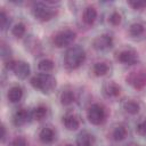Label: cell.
Segmentation results:
<instances>
[{
	"label": "cell",
	"instance_id": "6da1fadb",
	"mask_svg": "<svg viewBox=\"0 0 146 146\" xmlns=\"http://www.w3.org/2000/svg\"><path fill=\"white\" fill-rule=\"evenodd\" d=\"M84 60H86V51L79 44L70 47L64 56V65L68 70H76L84 63Z\"/></svg>",
	"mask_w": 146,
	"mask_h": 146
},
{
	"label": "cell",
	"instance_id": "7a4b0ae2",
	"mask_svg": "<svg viewBox=\"0 0 146 146\" xmlns=\"http://www.w3.org/2000/svg\"><path fill=\"white\" fill-rule=\"evenodd\" d=\"M31 84L35 89H38V90H40L44 94L46 92L48 94V92H51L55 89L56 79L49 73H39V74L34 75L31 79Z\"/></svg>",
	"mask_w": 146,
	"mask_h": 146
},
{
	"label": "cell",
	"instance_id": "3957f363",
	"mask_svg": "<svg viewBox=\"0 0 146 146\" xmlns=\"http://www.w3.org/2000/svg\"><path fill=\"white\" fill-rule=\"evenodd\" d=\"M57 10L51 6V2H36L32 7V14L35 19L40 22H48L55 15Z\"/></svg>",
	"mask_w": 146,
	"mask_h": 146
},
{
	"label": "cell",
	"instance_id": "277c9868",
	"mask_svg": "<svg viewBox=\"0 0 146 146\" xmlns=\"http://www.w3.org/2000/svg\"><path fill=\"white\" fill-rule=\"evenodd\" d=\"M87 117L90 123L95 125L102 124L106 119V111L105 107L98 103L91 104L87 110Z\"/></svg>",
	"mask_w": 146,
	"mask_h": 146
},
{
	"label": "cell",
	"instance_id": "5b68a950",
	"mask_svg": "<svg viewBox=\"0 0 146 146\" xmlns=\"http://www.w3.org/2000/svg\"><path fill=\"white\" fill-rule=\"evenodd\" d=\"M6 68L9 71H13L14 74L18 78V79H25L29 76L31 68L30 65L26 62L23 60H14V59H8L5 64Z\"/></svg>",
	"mask_w": 146,
	"mask_h": 146
},
{
	"label": "cell",
	"instance_id": "8992f818",
	"mask_svg": "<svg viewBox=\"0 0 146 146\" xmlns=\"http://www.w3.org/2000/svg\"><path fill=\"white\" fill-rule=\"evenodd\" d=\"M76 33L71 30V29H65L62 31H58L54 36H52V43L57 47V48H63V47H67L70 44L73 43V41L75 40Z\"/></svg>",
	"mask_w": 146,
	"mask_h": 146
},
{
	"label": "cell",
	"instance_id": "52a82bcc",
	"mask_svg": "<svg viewBox=\"0 0 146 146\" xmlns=\"http://www.w3.org/2000/svg\"><path fill=\"white\" fill-rule=\"evenodd\" d=\"M125 80L135 89H141L146 87V70L139 68L137 71H132L127 75Z\"/></svg>",
	"mask_w": 146,
	"mask_h": 146
},
{
	"label": "cell",
	"instance_id": "ba28073f",
	"mask_svg": "<svg viewBox=\"0 0 146 146\" xmlns=\"http://www.w3.org/2000/svg\"><path fill=\"white\" fill-rule=\"evenodd\" d=\"M116 59L124 65H133L139 60L138 54L132 49H123L119 51L116 54Z\"/></svg>",
	"mask_w": 146,
	"mask_h": 146
},
{
	"label": "cell",
	"instance_id": "9c48e42d",
	"mask_svg": "<svg viewBox=\"0 0 146 146\" xmlns=\"http://www.w3.org/2000/svg\"><path fill=\"white\" fill-rule=\"evenodd\" d=\"M114 43L113 36L110 34H100L98 36H96L92 41V47L96 50H106L108 48H111Z\"/></svg>",
	"mask_w": 146,
	"mask_h": 146
},
{
	"label": "cell",
	"instance_id": "30bf717a",
	"mask_svg": "<svg viewBox=\"0 0 146 146\" xmlns=\"http://www.w3.org/2000/svg\"><path fill=\"white\" fill-rule=\"evenodd\" d=\"M30 116H32L31 113H29V111H27L26 108H23V107H22V108H18V110L14 113V115H13V122H14L15 125L19 127V125L25 124V123L29 121Z\"/></svg>",
	"mask_w": 146,
	"mask_h": 146
},
{
	"label": "cell",
	"instance_id": "8fae6325",
	"mask_svg": "<svg viewBox=\"0 0 146 146\" xmlns=\"http://www.w3.org/2000/svg\"><path fill=\"white\" fill-rule=\"evenodd\" d=\"M103 92H104V95H105L106 97H108V98H115V97H117V96L121 94V88H120V86H119L116 82L110 81V82H107V83L104 86Z\"/></svg>",
	"mask_w": 146,
	"mask_h": 146
},
{
	"label": "cell",
	"instance_id": "7c38bea8",
	"mask_svg": "<svg viewBox=\"0 0 146 146\" xmlns=\"http://www.w3.org/2000/svg\"><path fill=\"white\" fill-rule=\"evenodd\" d=\"M63 124L67 130H76L80 127V120L75 114L68 113L63 116Z\"/></svg>",
	"mask_w": 146,
	"mask_h": 146
},
{
	"label": "cell",
	"instance_id": "4fadbf2b",
	"mask_svg": "<svg viewBox=\"0 0 146 146\" xmlns=\"http://www.w3.org/2000/svg\"><path fill=\"white\" fill-rule=\"evenodd\" d=\"M55 138H56L55 130L50 127H44L39 132V139L43 144H50L55 140Z\"/></svg>",
	"mask_w": 146,
	"mask_h": 146
},
{
	"label": "cell",
	"instance_id": "5bb4252c",
	"mask_svg": "<svg viewBox=\"0 0 146 146\" xmlns=\"http://www.w3.org/2000/svg\"><path fill=\"white\" fill-rule=\"evenodd\" d=\"M97 9L94 7V6H88L84 8L83 10V14H82V19L83 22L87 24V25H91L95 23L96 18H97Z\"/></svg>",
	"mask_w": 146,
	"mask_h": 146
},
{
	"label": "cell",
	"instance_id": "9a60e30c",
	"mask_svg": "<svg viewBox=\"0 0 146 146\" xmlns=\"http://www.w3.org/2000/svg\"><path fill=\"white\" fill-rule=\"evenodd\" d=\"M78 146H94L95 145V137L88 131H82L76 138Z\"/></svg>",
	"mask_w": 146,
	"mask_h": 146
},
{
	"label": "cell",
	"instance_id": "2e32d148",
	"mask_svg": "<svg viewBox=\"0 0 146 146\" xmlns=\"http://www.w3.org/2000/svg\"><path fill=\"white\" fill-rule=\"evenodd\" d=\"M23 97V89L21 86H13L7 92V98L10 103H18Z\"/></svg>",
	"mask_w": 146,
	"mask_h": 146
},
{
	"label": "cell",
	"instance_id": "e0dca14e",
	"mask_svg": "<svg viewBox=\"0 0 146 146\" xmlns=\"http://www.w3.org/2000/svg\"><path fill=\"white\" fill-rule=\"evenodd\" d=\"M111 135H112V138L115 141H121V140L125 139V137L128 135V130L123 124H117L113 128Z\"/></svg>",
	"mask_w": 146,
	"mask_h": 146
},
{
	"label": "cell",
	"instance_id": "ac0fdd59",
	"mask_svg": "<svg viewBox=\"0 0 146 146\" xmlns=\"http://www.w3.org/2000/svg\"><path fill=\"white\" fill-rule=\"evenodd\" d=\"M123 110L130 115H136L140 111V105L138 102H136L133 99H129L123 103Z\"/></svg>",
	"mask_w": 146,
	"mask_h": 146
},
{
	"label": "cell",
	"instance_id": "d6986e66",
	"mask_svg": "<svg viewBox=\"0 0 146 146\" xmlns=\"http://www.w3.org/2000/svg\"><path fill=\"white\" fill-rule=\"evenodd\" d=\"M110 71V66L106 62H97L95 63V65L92 66V73L96 76H103L106 75Z\"/></svg>",
	"mask_w": 146,
	"mask_h": 146
},
{
	"label": "cell",
	"instance_id": "ffe728a7",
	"mask_svg": "<svg viewBox=\"0 0 146 146\" xmlns=\"http://www.w3.org/2000/svg\"><path fill=\"white\" fill-rule=\"evenodd\" d=\"M59 99H60V103H62L63 105L68 106V105H71V104L74 103V100H75V96H74V92H73L72 90L66 89V90H63V91L60 92Z\"/></svg>",
	"mask_w": 146,
	"mask_h": 146
},
{
	"label": "cell",
	"instance_id": "44dd1931",
	"mask_svg": "<svg viewBox=\"0 0 146 146\" xmlns=\"http://www.w3.org/2000/svg\"><path fill=\"white\" fill-rule=\"evenodd\" d=\"M145 32V26L141 23H132L129 27V34L132 38H138Z\"/></svg>",
	"mask_w": 146,
	"mask_h": 146
},
{
	"label": "cell",
	"instance_id": "7402d4cb",
	"mask_svg": "<svg viewBox=\"0 0 146 146\" xmlns=\"http://www.w3.org/2000/svg\"><path fill=\"white\" fill-rule=\"evenodd\" d=\"M26 48L30 52H32L33 55H38L41 51V44L39 42V40L34 39V38H30L26 41Z\"/></svg>",
	"mask_w": 146,
	"mask_h": 146
},
{
	"label": "cell",
	"instance_id": "603a6c76",
	"mask_svg": "<svg viewBox=\"0 0 146 146\" xmlns=\"http://www.w3.org/2000/svg\"><path fill=\"white\" fill-rule=\"evenodd\" d=\"M47 112H48V110L44 105H38L36 107L33 108V111L31 112V115L34 120L40 121V120L44 119V116L47 115Z\"/></svg>",
	"mask_w": 146,
	"mask_h": 146
},
{
	"label": "cell",
	"instance_id": "cb8c5ba5",
	"mask_svg": "<svg viewBox=\"0 0 146 146\" xmlns=\"http://www.w3.org/2000/svg\"><path fill=\"white\" fill-rule=\"evenodd\" d=\"M38 68L43 73H49L54 70V62L49 58H43L38 63Z\"/></svg>",
	"mask_w": 146,
	"mask_h": 146
},
{
	"label": "cell",
	"instance_id": "d4e9b609",
	"mask_svg": "<svg viewBox=\"0 0 146 146\" xmlns=\"http://www.w3.org/2000/svg\"><path fill=\"white\" fill-rule=\"evenodd\" d=\"M25 32H26V26H25V24L22 23V22L16 23V24L13 26V29H11V33H13V35L16 36V38H22V36H24Z\"/></svg>",
	"mask_w": 146,
	"mask_h": 146
},
{
	"label": "cell",
	"instance_id": "484cf974",
	"mask_svg": "<svg viewBox=\"0 0 146 146\" xmlns=\"http://www.w3.org/2000/svg\"><path fill=\"white\" fill-rule=\"evenodd\" d=\"M121 21H122V16H121V14L119 13V11H113V13H111V15H110V17H108V22L112 24V25H114V26H116V25H120L121 24Z\"/></svg>",
	"mask_w": 146,
	"mask_h": 146
},
{
	"label": "cell",
	"instance_id": "4316f807",
	"mask_svg": "<svg viewBox=\"0 0 146 146\" xmlns=\"http://www.w3.org/2000/svg\"><path fill=\"white\" fill-rule=\"evenodd\" d=\"M8 146H27V141L23 136H17L9 143Z\"/></svg>",
	"mask_w": 146,
	"mask_h": 146
},
{
	"label": "cell",
	"instance_id": "83f0119b",
	"mask_svg": "<svg viewBox=\"0 0 146 146\" xmlns=\"http://www.w3.org/2000/svg\"><path fill=\"white\" fill-rule=\"evenodd\" d=\"M136 131L139 136H146V119H143L141 121H139L136 125Z\"/></svg>",
	"mask_w": 146,
	"mask_h": 146
},
{
	"label": "cell",
	"instance_id": "f1b7e54d",
	"mask_svg": "<svg viewBox=\"0 0 146 146\" xmlns=\"http://www.w3.org/2000/svg\"><path fill=\"white\" fill-rule=\"evenodd\" d=\"M9 24V17L7 15V13L1 9V13H0V25H1V30H6L7 26Z\"/></svg>",
	"mask_w": 146,
	"mask_h": 146
},
{
	"label": "cell",
	"instance_id": "f546056e",
	"mask_svg": "<svg viewBox=\"0 0 146 146\" xmlns=\"http://www.w3.org/2000/svg\"><path fill=\"white\" fill-rule=\"evenodd\" d=\"M128 5H129L130 7H132L133 9H138V10L146 8V1H145V0H135V1H129V2H128Z\"/></svg>",
	"mask_w": 146,
	"mask_h": 146
},
{
	"label": "cell",
	"instance_id": "4dcf8cb0",
	"mask_svg": "<svg viewBox=\"0 0 146 146\" xmlns=\"http://www.w3.org/2000/svg\"><path fill=\"white\" fill-rule=\"evenodd\" d=\"M9 54H10L9 47H7V44H6L5 42H1V55H2V57H3V58H6V57L9 58ZM9 59H10V58H9Z\"/></svg>",
	"mask_w": 146,
	"mask_h": 146
},
{
	"label": "cell",
	"instance_id": "1f68e13d",
	"mask_svg": "<svg viewBox=\"0 0 146 146\" xmlns=\"http://www.w3.org/2000/svg\"><path fill=\"white\" fill-rule=\"evenodd\" d=\"M1 131H2V135H1V140L2 141H5V139H6V127L2 124V127H1Z\"/></svg>",
	"mask_w": 146,
	"mask_h": 146
},
{
	"label": "cell",
	"instance_id": "d6a6232c",
	"mask_svg": "<svg viewBox=\"0 0 146 146\" xmlns=\"http://www.w3.org/2000/svg\"><path fill=\"white\" fill-rule=\"evenodd\" d=\"M64 146H74V145H72V144H66V145H64Z\"/></svg>",
	"mask_w": 146,
	"mask_h": 146
},
{
	"label": "cell",
	"instance_id": "836d02e7",
	"mask_svg": "<svg viewBox=\"0 0 146 146\" xmlns=\"http://www.w3.org/2000/svg\"><path fill=\"white\" fill-rule=\"evenodd\" d=\"M130 146H137V145H130Z\"/></svg>",
	"mask_w": 146,
	"mask_h": 146
}]
</instances>
